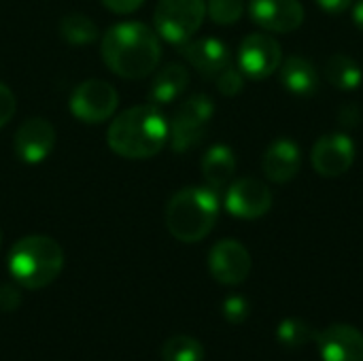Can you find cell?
Segmentation results:
<instances>
[{
    "mask_svg": "<svg viewBox=\"0 0 363 361\" xmlns=\"http://www.w3.org/2000/svg\"><path fill=\"white\" fill-rule=\"evenodd\" d=\"M100 55L108 70L123 79H143L151 74L162 57L157 32L140 21H123L106 30Z\"/></svg>",
    "mask_w": 363,
    "mask_h": 361,
    "instance_id": "6da1fadb",
    "label": "cell"
},
{
    "mask_svg": "<svg viewBox=\"0 0 363 361\" xmlns=\"http://www.w3.org/2000/svg\"><path fill=\"white\" fill-rule=\"evenodd\" d=\"M170 138V123L153 104L132 106L119 113L106 132L108 147L125 160L157 155Z\"/></svg>",
    "mask_w": 363,
    "mask_h": 361,
    "instance_id": "7a4b0ae2",
    "label": "cell"
},
{
    "mask_svg": "<svg viewBox=\"0 0 363 361\" xmlns=\"http://www.w3.org/2000/svg\"><path fill=\"white\" fill-rule=\"evenodd\" d=\"M219 217V198L213 187H183L166 206V228L181 243L206 238Z\"/></svg>",
    "mask_w": 363,
    "mask_h": 361,
    "instance_id": "3957f363",
    "label": "cell"
},
{
    "mask_svg": "<svg viewBox=\"0 0 363 361\" xmlns=\"http://www.w3.org/2000/svg\"><path fill=\"white\" fill-rule=\"evenodd\" d=\"M64 268L62 247L40 234L23 236L9 253V272L23 289H43L51 285Z\"/></svg>",
    "mask_w": 363,
    "mask_h": 361,
    "instance_id": "277c9868",
    "label": "cell"
},
{
    "mask_svg": "<svg viewBox=\"0 0 363 361\" xmlns=\"http://www.w3.org/2000/svg\"><path fill=\"white\" fill-rule=\"evenodd\" d=\"M204 15V0H160L153 13L155 32L172 45H183L200 30Z\"/></svg>",
    "mask_w": 363,
    "mask_h": 361,
    "instance_id": "5b68a950",
    "label": "cell"
},
{
    "mask_svg": "<svg viewBox=\"0 0 363 361\" xmlns=\"http://www.w3.org/2000/svg\"><path fill=\"white\" fill-rule=\"evenodd\" d=\"M215 113V104L206 94H194L189 96L172 115L170 121V145L177 153L189 151L194 145H198L204 134L206 126Z\"/></svg>",
    "mask_w": 363,
    "mask_h": 361,
    "instance_id": "8992f818",
    "label": "cell"
},
{
    "mask_svg": "<svg viewBox=\"0 0 363 361\" xmlns=\"http://www.w3.org/2000/svg\"><path fill=\"white\" fill-rule=\"evenodd\" d=\"M117 104V89L102 79H87L79 83L70 96V113L83 123H102L111 119Z\"/></svg>",
    "mask_w": 363,
    "mask_h": 361,
    "instance_id": "52a82bcc",
    "label": "cell"
},
{
    "mask_svg": "<svg viewBox=\"0 0 363 361\" xmlns=\"http://www.w3.org/2000/svg\"><path fill=\"white\" fill-rule=\"evenodd\" d=\"M283 62L281 43L268 34H249L238 49V68L249 79H268L272 77Z\"/></svg>",
    "mask_w": 363,
    "mask_h": 361,
    "instance_id": "ba28073f",
    "label": "cell"
},
{
    "mask_svg": "<svg viewBox=\"0 0 363 361\" xmlns=\"http://www.w3.org/2000/svg\"><path fill=\"white\" fill-rule=\"evenodd\" d=\"M225 209L238 219H259L272 209V191L259 179H238L225 194Z\"/></svg>",
    "mask_w": 363,
    "mask_h": 361,
    "instance_id": "9c48e42d",
    "label": "cell"
},
{
    "mask_svg": "<svg viewBox=\"0 0 363 361\" xmlns=\"http://www.w3.org/2000/svg\"><path fill=\"white\" fill-rule=\"evenodd\" d=\"M208 270L221 285H240L251 272V255L238 240H219L208 253Z\"/></svg>",
    "mask_w": 363,
    "mask_h": 361,
    "instance_id": "30bf717a",
    "label": "cell"
},
{
    "mask_svg": "<svg viewBox=\"0 0 363 361\" xmlns=\"http://www.w3.org/2000/svg\"><path fill=\"white\" fill-rule=\"evenodd\" d=\"M249 15L259 28L279 34L294 32L304 23V6L300 0H251Z\"/></svg>",
    "mask_w": 363,
    "mask_h": 361,
    "instance_id": "8fae6325",
    "label": "cell"
},
{
    "mask_svg": "<svg viewBox=\"0 0 363 361\" xmlns=\"http://www.w3.org/2000/svg\"><path fill=\"white\" fill-rule=\"evenodd\" d=\"M311 160L321 177H342L355 162V145L347 134H325L315 143Z\"/></svg>",
    "mask_w": 363,
    "mask_h": 361,
    "instance_id": "7c38bea8",
    "label": "cell"
},
{
    "mask_svg": "<svg viewBox=\"0 0 363 361\" xmlns=\"http://www.w3.org/2000/svg\"><path fill=\"white\" fill-rule=\"evenodd\" d=\"M55 145V128L43 117L26 119L15 132V153L26 164L43 162Z\"/></svg>",
    "mask_w": 363,
    "mask_h": 361,
    "instance_id": "4fadbf2b",
    "label": "cell"
},
{
    "mask_svg": "<svg viewBox=\"0 0 363 361\" xmlns=\"http://www.w3.org/2000/svg\"><path fill=\"white\" fill-rule=\"evenodd\" d=\"M323 361H363V334L347 323L330 326L319 334Z\"/></svg>",
    "mask_w": 363,
    "mask_h": 361,
    "instance_id": "5bb4252c",
    "label": "cell"
},
{
    "mask_svg": "<svg viewBox=\"0 0 363 361\" xmlns=\"http://www.w3.org/2000/svg\"><path fill=\"white\" fill-rule=\"evenodd\" d=\"M185 60L204 77L215 79L223 68L230 66V49L219 38L206 36L183 43Z\"/></svg>",
    "mask_w": 363,
    "mask_h": 361,
    "instance_id": "9a60e30c",
    "label": "cell"
},
{
    "mask_svg": "<svg viewBox=\"0 0 363 361\" xmlns=\"http://www.w3.org/2000/svg\"><path fill=\"white\" fill-rule=\"evenodd\" d=\"M302 164V151L291 138H277L264 155V174L272 183L291 181Z\"/></svg>",
    "mask_w": 363,
    "mask_h": 361,
    "instance_id": "2e32d148",
    "label": "cell"
},
{
    "mask_svg": "<svg viewBox=\"0 0 363 361\" xmlns=\"http://www.w3.org/2000/svg\"><path fill=\"white\" fill-rule=\"evenodd\" d=\"M187 85H189L187 68L183 64H168L155 72L149 89V100L153 106L170 104L187 89Z\"/></svg>",
    "mask_w": 363,
    "mask_h": 361,
    "instance_id": "e0dca14e",
    "label": "cell"
},
{
    "mask_svg": "<svg viewBox=\"0 0 363 361\" xmlns=\"http://www.w3.org/2000/svg\"><path fill=\"white\" fill-rule=\"evenodd\" d=\"M281 83L296 96H311L319 87V74L306 57L291 55L281 66Z\"/></svg>",
    "mask_w": 363,
    "mask_h": 361,
    "instance_id": "ac0fdd59",
    "label": "cell"
},
{
    "mask_svg": "<svg viewBox=\"0 0 363 361\" xmlns=\"http://www.w3.org/2000/svg\"><path fill=\"white\" fill-rule=\"evenodd\" d=\"M236 172V157L234 151L225 145H215L206 151L202 160V174L206 179V185L217 189H223L230 179Z\"/></svg>",
    "mask_w": 363,
    "mask_h": 361,
    "instance_id": "d6986e66",
    "label": "cell"
},
{
    "mask_svg": "<svg viewBox=\"0 0 363 361\" xmlns=\"http://www.w3.org/2000/svg\"><path fill=\"white\" fill-rule=\"evenodd\" d=\"M325 77L328 81L342 91H353L362 85V68L355 64V60H351L345 53H336L328 60L325 64Z\"/></svg>",
    "mask_w": 363,
    "mask_h": 361,
    "instance_id": "ffe728a7",
    "label": "cell"
},
{
    "mask_svg": "<svg viewBox=\"0 0 363 361\" xmlns=\"http://www.w3.org/2000/svg\"><path fill=\"white\" fill-rule=\"evenodd\" d=\"M60 34L70 45H89L98 38V26L91 17L72 13L60 21Z\"/></svg>",
    "mask_w": 363,
    "mask_h": 361,
    "instance_id": "44dd1931",
    "label": "cell"
},
{
    "mask_svg": "<svg viewBox=\"0 0 363 361\" xmlns=\"http://www.w3.org/2000/svg\"><path fill=\"white\" fill-rule=\"evenodd\" d=\"M204 347L200 340L179 334L164 343L162 347V361H202Z\"/></svg>",
    "mask_w": 363,
    "mask_h": 361,
    "instance_id": "7402d4cb",
    "label": "cell"
},
{
    "mask_svg": "<svg viewBox=\"0 0 363 361\" xmlns=\"http://www.w3.org/2000/svg\"><path fill=\"white\" fill-rule=\"evenodd\" d=\"M277 336H279V340H281L285 347H289V349L304 347V345H308V343L315 338L313 330H311L304 321H300V319H285V321L279 326Z\"/></svg>",
    "mask_w": 363,
    "mask_h": 361,
    "instance_id": "603a6c76",
    "label": "cell"
},
{
    "mask_svg": "<svg viewBox=\"0 0 363 361\" xmlns=\"http://www.w3.org/2000/svg\"><path fill=\"white\" fill-rule=\"evenodd\" d=\"M206 13L211 19L219 26H230L236 23L242 13H245V2L242 0H208Z\"/></svg>",
    "mask_w": 363,
    "mask_h": 361,
    "instance_id": "cb8c5ba5",
    "label": "cell"
},
{
    "mask_svg": "<svg viewBox=\"0 0 363 361\" xmlns=\"http://www.w3.org/2000/svg\"><path fill=\"white\" fill-rule=\"evenodd\" d=\"M215 81H217V87H219V91L223 96H236L245 87V74H242V70L240 68H234L232 64L228 68H223L215 77Z\"/></svg>",
    "mask_w": 363,
    "mask_h": 361,
    "instance_id": "d4e9b609",
    "label": "cell"
},
{
    "mask_svg": "<svg viewBox=\"0 0 363 361\" xmlns=\"http://www.w3.org/2000/svg\"><path fill=\"white\" fill-rule=\"evenodd\" d=\"M223 315L230 323H242L249 317V302L242 296H230L223 302Z\"/></svg>",
    "mask_w": 363,
    "mask_h": 361,
    "instance_id": "484cf974",
    "label": "cell"
},
{
    "mask_svg": "<svg viewBox=\"0 0 363 361\" xmlns=\"http://www.w3.org/2000/svg\"><path fill=\"white\" fill-rule=\"evenodd\" d=\"M17 111V100H15V94L9 89V85H4L0 81V128L6 126L13 115Z\"/></svg>",
    "mask_w": 363,
    "mask_h": 361,
    "instance_id": "4316f807",
    "label": "cell"
},
{
    "mask_svg": "<svg viewBox=\"0 0 363 361\" xmlns=\"http://www.w3.org/2000/svg\"><path fill=\"white\" fill-rule=\"evenodd\" d=\"M21 304V291L19 285L13 283H4L0 285V311L4 313H13L15 309H19Z\"/></svg>",
    "mask_w": 363,
    "mask_h": 361,
    "instance_id": "83f0119b",
    "label": "cell"
},
{
    "mask_svg": "<svg viewBox=\"0 0 363 361\" xmlns=\"http://www.w3.org/2000/svg\"><path fill=\"white\" fill-rule=\"evenodd\" d=\"M143 2H145V0H102V4H104L108 11L117 13V15L134 13L136 9H140V6H143Z\"/></svg>",
    "mask_w": 363,
    "mask_h": 361,
    "instance_id": "f1b7e54d",
    "label": "cell"
},
{
    "mask_svg": "<svg viewBox=\"0 0 363 361\" xmlns=\"http://www.w3.org/2000/svg\"><path fill=\"white\" fill-rule=\"evenodd\" d=\"M353 0H317V4L328 13H342L351 6Z\"/></svg>",
    "mask_w": 363,
    "mask_h": 361,
    "instance_id": "f546056e",
    "label": "cell"
},
{
    "mask_svg": "<svg viewBox=\"0 0 363 361\" xmlns=\"http://www.w3.org/2000/svg\"><path fill=\"white\" fill-rule=\"evenodd\" d=\"M338 119H340V123H342V126H355V123L359 121V111H357V106L347 104V106L340 111Z\"/></svg>",
    "mask_w": 363,
    "mask_h": 361,
    "instance_id": "4dcf8cb0",
    "label": "cell"
},
{
    "mask_svg": "<svg viewBox=\"0 0 363 361\" xmlns=\"http://www.w3.org/2000/svg\"><path fill=\"white\" fill-rule=\"evenodd\" d=\"M353 21H355V26L363 30V0H359L355 6H353Z\"/></svg>",
    "mask_w": 363,
    "mask_h": 361,
    "instance_id": "1f68e13d",
    "label": "cell"
},
{
    "mask_svg": "<svg viewBox=\"0 0 363 361\" xmlns=\"http://www.w3.org/2000/svg\"><path fill=\"white\" fill-rule=\"evenodd\" d=\"M0 245H2V232H0Z\"/></svg>",
    "mask_w": 363,
    "mask_h": 361,
    "instance_id": "d6a6232c",
    "label": "cell"
}]
</instances>
